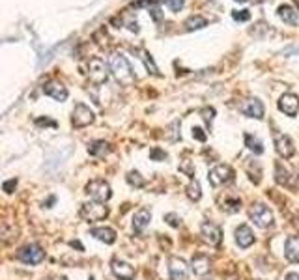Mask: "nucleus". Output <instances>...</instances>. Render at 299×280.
<instances>
[{"label":"nucleus","instance_id":"f257e3e1","mask_svg":"<svg viewBox=\"0 0 299 280\" xmlns=\"http://www.w3.org/2000/svg\"><path fill=\"white\" fill-rule=\"evenodd\" d=\"M108 69L113 73V77L118 81L120 84H131L135 81L133 69L129 66V62L125 60L122 54H110L108 58Z\"/></svg>","mask_w":299,"mask_h":280},{"label":"nucleus","instance_id":"f03ea898","mask_svg":"<svg viewBox=\"0 0 299 280\" xmlns=\"http://www.w3.org/2000/svg\"><path fill=\"white\" fill-rule=\"evenodd\" d=\"M249 218L256 224L258 228H269L275 223L273 211L266 206V204H254L249 209Z\"/></svg>","mask_w":299,"mask_h":280},{"label":"nucleus","instance_id":"7ed1b4c3","mask_svg":"<svg viewBox=\"0 0 299 280\" xmlns=\"http://www.w3.org/2000/svg\"><path fill=\"white\" fill-rule=\"evenodd\" d=\"M81 217L86 221V223H98V221H103L108 217V208L103 202H88L83 204L81 208Z\"/></svg>","mask_w":299,"mask_h":280},{"label":"nucleus","instance_id":"20e7f679","mask_svg":"<svg viewBox=\"0 0 299 280\" xmlns=\"http://www.w3.org/2000/svg\"><path fill=\"white\" fill-rule=\"evenodd\" d=\"M208 179L212 183V187H221L227 185L234 179V168L228 165H217L213 166L210 174H208Z\"/></svg>","mask_w":299,"mask_h":280},{"label":"nucleus","instance_id":"39448f33","mask_svg":"<svg viewBox=\"0 0 299 280\" xmlns=\"http://www.w3.org/2000/svg\"><path fill=\"white\" fill-rule=\"evenodd\" d=\"M43 258H45V252H43L42 247L36 243L26 245V247H23V249L17 252V259L23 262V264H28V265L40 264V262H43Z\"/></svg>","mask_w":299,"mask_h":280},{"label":"nucleus","instance_id":"423d86ee","mask_svg":"<svg viewBox=\"0 0 299 280\" xmlns=\"http://www.w3.org/2000/svg\"><path fill=\"white\" fill-rule=\"evenodd\" d=\"M86 192L96 200V202H107L113 196V191H110V185L103 179H94L86 185Z\"/></svg>","mask_w":299,"mask_h":280},{"label":"nucleus","instance_id":"0eeeda50","mask_svg":"<svg viewBox=\"0 0 299 280\" xmlns=\"http://www.w3.org/2000/svg\"><path fill=\"white\" fill-rule=\"evenodd\" d=\"M88 77H90V81L94 84H103L107 81L108 73L103 60H99V58L90 60V64H88Z\"/></svg>","mask_w":299,"mask_h":280},{"label":"nucleus","instance_id":"6e6552de","mask_svg":"<svg viewBox=\"0 0 299 280\" xmlns=\"http://www.w3.org/2000/svg\"><path fill=\"white\" fill-rule=\"evenodd\" d=\"M200 235H202V239H204L208 245H212V247H217L222 239L221 228L213 223H208V221H204V223L200 224Z\"/></svg>","mask_w":299,"mask_h":280},{"label":"nucleus","instance_id":"1a4fd4ad","mask_svg":"<svg viewBox=\"0 0 299 280\" xmlns=\"http://www.w3.org/2000/svg\"><path fill=\"white\" fill-rule=\"evenodd\" d=\"M169 276L172 280H187L189 276V265L181 258H169Z\"/></svg>","mask_w":299,"mask_h":280},{"label":"nucleus","instance_id":"9d476101","mask_svg":"<svg viewBox=\"0 0 299 280\" xmlns=\"http://www.w3.org/2000/svg\"><path fill=\"white\" fill-rule=\"evenodd\" d=\"M71 122L75 127H86L94 122V112L88 109L86 105L79 103L75 109H73V116H71Z\"/></svg>","mask_w":299,"mask_h":280},{"label":"nucleus","instance_id":"9b49d317","mask_svg":"<svg viewBox=\"0 0 299 280\" xmlns=\"http://www.w3.org/2000/svg\"><path fill=\"white\" fill-rule=\"evenodd\" d=\"M110 269H113L114 276L120 280H135V269L131 267V265L127 264V262H122V259L114 258L113 262H110Z\"/></svg>","mask_w":299,"mask_h":280},{"label":"nucleus","instance_id":"f8f14e48","mask_svg":"<svg viewBox=\"0 0 299 280\" xmlns=\"http://www.w3.org/2000/svg\"><path fill=\"white\" fill-rule=\"evenodd\" d=\"M275 150H277V153L283 159H290V157L294 155V142H292V138H290L288 135H275Z\"/></svg>","mask_w":299,"mask_h":280},{"label":"nucleus","instance_id":"ddd939ff","mask_svg":"<svg viewBox=\"0 0 299 280\" xmlns=\"http://www.w3.org/2000/svg\"><path fill=\"white\" fill-rule=\"evenodd\" d=\"M234 237H236V243L237 247H241V249H249L251 245L256 241V237H254L253 230L249 228L247 224H239L236 228V233H234Z\"/></svg>","mask_w":299,"mask_h":280},{"label":"nucleus","instance_id":"4468645a","mask_svg":"<svg viewBox=\"0 0 299 280\" xmlns=\"http://www.w3.org/2000/svg\"><path fill=\"white\" fill-rule=\"evenodd\" d=\"M278 109L283 110L284 114L295 116L299 110V97L295 93H284L281 101H278Z\"/></svg>","mask_w":299,"mask_h":280},{"label":"nucleus","instance_id":"2eb2a0df","mask_svg":"<svg viewBox=\"0 0 299 280\" xmlns=\"http://www.w3.org/2000/svg\"><path fill=\"white\" fill-rule=\"evenodd\" d=\"M243 114L249 116V118H254V119H262L264 118V105L262 101H258V99H247L241 107Z\"/></svg>","mask_w":299,"mask_h":280},{"label":"nucleus","instance_id":"dca6fc26","mask_svg":"<svg viewBox=\"0 0 299 280\" xmlns=\"http://www.w3.org/2000/svg\"><path fill=\"white\" fill-rule=\"evenodd\" d=\"M212 269V259L208 258L206 254H196L191 262V271L195 273L196 276L208 275Z\"/></svg>","mask_w":299,"mask_h":280},{"label":"nucleus","instance_id":"f3484780","mask_svg":"<svg viewBox=\"0 0 299 280\" xmlns=\"http://www.w3.org/2000/svg\"><path fill=\"white\" fill-rule=\"evenodd\" d=\"M43 92L47 95H51L52 99H57V101H66L67 99V90L62 83H58V81H51V83H47L43 86Z\"/></svg>","mask_w":299,"mask_h":280},{"label":"nucleus","instance_id":"a211bd4d","mask_svg":"<svg viewBox=\"0 0 299 280\" xmlns=\"http://www.w3.org/2000/svg\"><path fill=\"white\" fill-rule=\"evenodd\" d=\"M284 256L288 262L292 264H299V237L292 235V237L286 239V245H284Z\"/></svg>","mask_w":299,"mask_h":280},{"label":"nucleus","instance_id":"6ab92c4d","mask_svg":"<svg viewBox=\"0 0 299 280\" xmlns=\"http://www.w3.org/2000/svg\"><path fill=\"white\" fill-rule=\"evenodd\" d=\"M150 221H152V211H150L148 208L139 209L133 217V230L135 232H142V230L150 224Z\"/></svg>","mask_w":299,"mask_h":280},{"label":"nucleus","instance_id":"aec40b11","mask_svg":"<svg viewBox=\"0 0 299 280\" xmlns=\"http://www.w3.org/2000/svg\"><path fill=\"white\" fill-rule=\"evenodd\" d=\"M90 233H92L96 239H99V241H103V243H107V245H113L114 241H116V232H114L113 228H108V226L94 228Z\"/></svg>","mask_w":299,"mask_h":280},{"label":"nucleus","instance_id":"412c9836","mask_svg":"<svg viewBox=\"0 0 299 280\" xmlns=\"http://www.w3.org/2000/svg\"><path fill=\"white\" fill-rule=\"evenodd\" d=\"M275 182L283 187L292 185V174H290V170L283 165V163H277V165H275Z\"/></svg>","mask_w":299,"mask_h":280},{"label":"nucleus","instance_id":"4be33fe9","mask_svg":"<svg viewBox=\"0 0 299 280\" xmlns=\"http://www.w3.org/2000/svg\"><path fill=\"white\" fill-rule=\"evenodd\" d=\"M278 15H281V19H283L284 23H288V25H292V26L297 25V13L294 11L292 6H281V8H278Z\"/></svg>","mask_w":299,"mask_h":280},{"label":"nucleus","instance_id":"5701e85b","mask_svg":"<svg viewBox=\"0 0 299 280\" xmlns=\"http://www.w3.org/2000/svg\"><path fill=\"white\" fill-rule=\"evenodd\" d=\"M88 151L96 157H103L110 151V148H108V144L105 140H96V142H92V144L88 146Z\"/></svg>","mask_w":299,"mask_h":280},{"label":"nucleus","instance_id":"b1692460","mask_svg":"<svg viewBox=\"0 0 299 280\" xmlns=\"http://www.w3.org/2000/svg\"><path fill=\"white\" fill-rule=\"evenodd\" d=\"M185 194L189 196V200H193V202H198L202 196V189H200V183L196 182L195 177H193L191 182H189V185L185 187Z\"/></svg>","mask_w":299,"mask_h":280},{"label":"nucleus","instance_id":"393cba45","mask_svg":"<svg viewBox=\"0 0 299 280\" xmlns=\"http://www.w3.org/2000/svg\"><path fill=\"white\" fill-rule=\"evenodd\" d=\"M127 183L131 187H137V189H142V187L146 185V179L142 176H140L139 172H129L127 174Z\"/></svg>","mask_w":299,"mask_h":280},{"label":"nucleus","instance_id":"a878e982","mask_svg":"<svg viewBox=\"0 0 299 280\" xmlns=\"http://www.w3.org/2000/svg\"><path fill=\"white\" fill-rule=\"evenodd\" d=\"M245 144L249 150H253L254 153H264V146L258 138H254L253 135H245Z\"/></svg>","mask_w":299,"mask_h":280},{"label":"nucleus","instance_id":"bb28decb","mask_svg":"<svg viewBox=\"0 0 299 280\" xmlns=\"http://www.w3.org/2000/svg\"><path fill=\"white\" fill-rule=\"evenodd\" d=\"M204 26H206V21H204L202 17H198V15L191 17V19H187V23H185L187 30H198V28H204Z\"/></svg>","mask_w":299,"mask_h":280},{"label":"nucleus","instance_id":"cd10ccee","mask_svg":"<svg viewBox=\"0 0 299 280\" xmlns=\"http://www.w3.org/2000/svg\"><path fill=\"white\" fill-rule=\"evenodd\" d=\"M239 206H241V202H239V200H237V198H230V196H228V200H227V206H222V208L227 209V211L234 213V211H237V209H239Z\"/></svg>","mask_w":299,"mask_h":280},{"label":"nucleus","instance_id":"c85d7f7f","mask_svg":"<svg viewBox=\"0 0 299 280\" xmlns=\"http://www.w3.org/2000/svg\"><path fill=\"white\" fill-rule=\"evenodd\" d=\"M165 2L172 11H180L183 8V0H165Z\"/></svg>","mask_w":299,"mask_h":280},{"label":"nucleus","instance_id":"c756f323","mask_svg":"<svg viewBox=\"0 0 299 280\" xmlns=\"http://www.w3.org/2000/svg\"><path fill=\"white\" fill-rule=\"evenodd\" d=\"M200 112H202V116H204V119H206V124L208 125L212 124V116H215V110L208 107V109H202Z\"/></svg>","mask_w":299,"mask_h":280},{"label":"nucleus","instance_id":"7c9ffc66","mask_svg":"<svg viewBox=\"0 0 299 280\" xmlns=\"http://www.w3.org/2000/svg\"><path fill=\"white\" fill-rule=\"evenodd\" d=\"M232 17L236 19V21H249L251 13H249V11H243V13H241V11H234Z\"/></svg>","mask_w":299,"mask_h":280},{"label":"nucleus","instance_id":"2f4dec72","mask_svg":"<svg viewBox=\"0 0 299 280\" xmlns=\"http://www.w3.org/2000/svg\"><path fill=\"white\" fill-rule=\"evenodd\" d=\"M152 159L154 161H163V159H166V153L163 150H152Z\"/></svg>","mask_w":299,"mask_h":280},{"label":"nucleus","instance_id":"473e14b6","mask_svg":"<svg viewBox=\"0 0 299 280\" xmlns=\"http://www.w3.org/2000/svg\"><path fill=\"white\" fill-rule=\"evenodd\" d=\"M165 221H166V223H169V224H172L174 228H178V226H180V218L176 217L174 213H171V215H166Z\"/></svg>","mask_w":299,"mask_h":280},{"label":"nucleus","instance_id":"72a5a7b5","mask_svg":"<svg viewBox=\"0 0 299 280\" xmlns=\"http://www.w3.org/2000/svg\"><path fill=\"white\" fill-rule=\"evenodd\" d=\"M142 60H144V62H146V66H148L150 73H157V68H155V64L152 62V60H150V58H148V54H146V52H142Z\"/></svg>","mask_w":299,"mask_h":280},{"label":"nucleus","instance_id":"f704fd0d","mask_svg":"<svg viewBox=\"0 0 299 280\" xmlns=\"http://www.w3.org/2000/svg\"><path fill=\"white\" fill-rule=\"evenodd\" d=\"M178 127H180V122H174V124H172V136H171V140H178L180 138V133H178Z\"/></svg>","mask_w":299,"mask_h":280},{"label":"nucleus","instance_id":"c9c22d12","mask_svg":"<svg viewBox=\"0 0 299 280\" xmlns=\"http://www.w3.org/2000/svg\"><path fill=\"white\" fill-rule=\"evenodd\" d=\"M193 136H195V138H198L200 142H204V140H206V135H204V133H202V129H198V127H195V129H193Z\"/></svg>","mask_w":299,"mask_h":280},{"label":"nucleus","instance_id":"e433bc0d","mask_svg":"<svg viewBox=\"0 0 299 280\" xmlns=\"http://www.w3.org/2000/svg\"><path fill=\"white\" fill-rule=\"evenodd\" d=\"M15 185H17V179H10L8 183H4V191H6V192H13L11 189H13Z\"/></svg>","mask_w":299,"mask_h":280},{"label":"nucleus","instance_id":"4c0bfd02","mask_svg":"<svg viewBox=\"0 0 299 280\" xmlns=\"http://www.w3.org/2000/svg\"><path fill=\"white\" fill-rule=\"evenodd\" d=\"M284 280H299V275H297V273H288Z\"/></svg>","mask_w":299,"mask_h":280},{"label":"nucleus","instance_id":"58836bf2","mask_svg":"<svg viewBox=\"0 0 299 280\" xmlns=\"http://www.w3.org/2000/svg\"><path fill=\"white\" fill-rule=\"evenodd\" d=\"M54 280H66V278H54Z\"/></svg>","mask_w":299,"mask_h":280},{"label":"nucleus","instance_id":"ea45409f","mask_svg":"<svg viewBox=\"0 0 299 280\" xmlns=\"http://www.w3.org/2000/svg\"><path fill=\"white\" fill-rule=\"evenodd\" d=\"M237 2H243V0H237Z\"/></svg>","mask_w":299,"mask_h":280},{"label":"nucleus","instance_id":"a19ab883","mask_svg":"<svg viewBox=\"0 0 299 280\" xmlns=\"http://www.w3.org/2000/svg\"><path fill=\"white\" fill-rule=\"evenodd\" d=\"M297 6H299V0H297Z\"/></svg>","mask_w":299,"mask_h":280},{"label":"nucleus","instance_id":"79ce46f5","mask_svg":"<svg viewBox=\"0 0 299 280\" xmlns=\"http://www.w3.org/2000/svg\"><path fill=\"white\" fill-rule=\"evenodd\" d=\"M90 280H94V278H90Z\"/></svg>","mask_w":299,"mask_h":280},{"label":"nucleus","instance_id":"37998d69","mask_svg":"<svg viewBox=\"0 0 299 280\" xmlns=\"http://www.w3.org/2000/svg\"><path fill=\"white\" fill-rule=\"evenodd\" d=\"M206 280H210V278H206Z\"/></svg>","mask_w":299,"mask_h":280}]
</instances>
